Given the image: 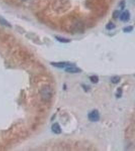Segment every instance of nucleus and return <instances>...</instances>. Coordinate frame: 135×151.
I'll use <instances>...</instances> for the list:
<instances>
[{
	"instance_id": "1",
	"label": "nucleus",
	"mask_w": 135,
	"mask_h": 151,
	"mask_svg": "<svg viewBox=\"0 0 135 151\" xmlns=\"http://www.w3.org/2000/svg\"><path fill=\"white\" fill-rule=\"evenodd\" d=\"M63 29L69 33L83 32L85 28L83 21L75 16H70L63 20L62 23Z\"/></svg>"
},
{
	"instance_id": "2",
	"label": "nucleus",
	"mask_w": 135,
	"mask_h": 151,
	"mask_svg": "<svg viewBox=\"0 0 135 151\" xmlns=\"http://www.w3.org/2000/svg\"><path fill=\"white\" fill-rule=\"evenodd\" d=\"M89 7L97 13H103L106 11L105 4L103 0H88Z\"/></svg>"
},
{
	"instance_id": "3",
	"label": "nucleus",
	"mask_w": 135,
	"mask_h": 151,
	"mask_svg": "<svg viewBox=\"0 0 135 151\" xmlns=\"http://www.w3.org/2000/svg\"><path fill=\"white\" fill-rule=\"evenodd\" d=\"M41 96L44 101H49L53 98V92L50 86H45L41 90Z\"/></svg>"
},
{
	"instance_id": "4",
	"label": "nucleus",
	"mask_w": 135,
	"mask_h": 151,
	"mask_svg": "<svg viewBox=\"0 0 135 151\" xmlns=\"http://www.w3.org/2000/svg\"><path fill=\"white\" fill-rule=\"evenodd\" d=\"M88 119L91 122H98L100 119V115L98 110L94 109L88 114Z\"/></svg>"
},
{
	"instance_id": "5",
	"label": "nucleus",
	"mask_w": 135,
	"mask_h": 151,
	"mask_svg": "<svg viewBox=\"0 0 135 151\" xmlns=\"http://www.w3.org/2000/svg\"><path fill=\"white\" fill-rule=\"evenodd\" d=\"M51 65L52 66L59 68V69H63V68L69 67V66L75 65V64L66 62H52V63H51Z\"/></svg>"
},
{
	"instance_id": "6",
	"label": "nucleus",
	"mask_w": 135,
	"mask_h": 151,
	"mask_svg": "<svg viewBox=\"0 0 135 151\" xmlns=\"http://www.w3.org/2000/svg\"><path fill=\"white\" fill-rule=\"evenodd\" d=\"M65 71L66 72L71 74H77L81 73L82 70L78 67H76V65H73L66 67L65 69Z\"/></svg>"
},
{
	"instance_id": "7",
	"label": "nucleus",
	"mask_w": 135,
	"mask_h": 151,
	"mask_svg": "<svg viewBox=\"0 0 135 151\" xmlns=\"http://www.w3.org/2000/svg\"><path fill=\"white\" fill-rule=\"evenodd\" d=\"M51 130H52V132L54 133V134H60L62 132V130H61V128L60 126L59 125V124L57 122L54 123L53 124L51 127Z\"/></svg>"
},
{
	"instance_id": "8",
	"label": "nucleus",
	"mask_w": 135,
	"mask_h": 151,
	"mask_svg": "<svg viewBox=\"0 0 135 151\" xmlns=\"http://www.w3.org/2000/svg\"><path fill=\"white\" fill-rule=\"evenodd\" d=\"M120 19L123 22H128L130 19V13L128 11H125L120 15Z\"/></svg>"
},
{
	"instance_id": "9",
	"label": "nucleus",
	"mask_w": 135,
	"mask_h": 151,
	"mask_svg": "<svg viewBox=\"0 0 135 151\" xmlns=\"http://www.w3.org/2000/svg\"><path fill=\"white\" fill-rule=\"evenodd\" d=\"M0 24L4 25V26H7L8 27H11L10 24L6 19H4V18L2 17L1 16H0Z\"/></svg>"
},
{
	"instance_id": "10",
	"label": "nucleus",
	"mask_w": 135,
	"mask_h": 151,
	"mask_svg": "<svg viewBox=\"0 0 135 151\" xmlns=\"http://www.w3.org/2000/svg\"><path fill=\"white\" fill-rule=\"evenodd\" d=\"M89 79H90V81L93 84H97L99 81V77L98 76H90Z\"/></svg>"
},
{
	"instance_id": "11",
	"label": "nucleus",
	"mask_w": 135,
	"mask_h": 151,
	"mask_svg": "<svg viewBox=\"0 0 135 151\" xmlns=\"http://www.w3.org/2000/svg\"><path fill=\"white\" fill-rule=\"evenodd\" d=\"M120 78L119 76H113L111 78L110 81L114 84H117L118 83L120 82Z\"/></svg>"
},
{
	"instance_id": "12",
	"label": "nucleus",
	"mask_w": 135,
	"mask_h": 151,
	"mask_svg": "<svg viewBox=\"0 0 135 151\" xmlns=\"http://www.w3.org/2000/svg\"><path fill=\"white\" fill-rule=\"evenodd\" d=\"M56 40L58 41H60V42H62V43H68V42L70 41V40H69V39L62 37H60V36H56Z\"/></svg>"
},
{
	"instance_id": "13",
	"label": "nucleus",
	"mask_w": 135,
	"mask_h": 151,
	"mask_svg": "<svg viewBox=\"0 0 135 151\" xmlns=\"http://www.w3.org/2000/svg\"><path fill=\"white\" fill-rule=\"evenodd\" d=\"M106 29L109 30H112L115 28V25L112 22H110L108 23L107 25H106Z\"/></svg>"
},
{
	"instance_id": "14",
	"label": "nucleus",
	"mask_w": 135,
	"mask_h": 151,
	"mask_svg": "<svg viewBox=\"0 0 135 151\" xmlns=\"http://www.w3.org/2000/svg\"><path fill=\"white\" fill-rule=\"evenodd\" d=\"M123 94V90L121 89V88H118L117 90L116 93V97L118 98H120Z\"/></svg>"
},
{
	"instance_id": "15",
	"label": "nucleus",
	"mask_w": 135,
	"mask_h": 151,
	"mask_svg": "<svg viewBox=\"0 0 135 151\" xmlns=\"http://www.w3.org/2000/svg\"><path fill=\"white\" fill-rule=\"evenodd\" d=\"M120 11L118 10H115L113 13L112 17L114 19H117L120 17Z\"/></svg>"
},
{
	"instance_id": "16",
	"label": "nucleus",
	"mask_w": 135,
	"mask_h": 151,
	"mask_svg": "<svg viewBox=\"0 0 135 151\" xmlns=\"http://www.w3.org/2000/svg\"><path fill=\"white\" fill-rule=\"evenodd\" d=\"M133 26H129L126 27L124 28L123 29V31L125 32H130L131 31H132L133 30Z\"/></svg>"
}]
</instances>
